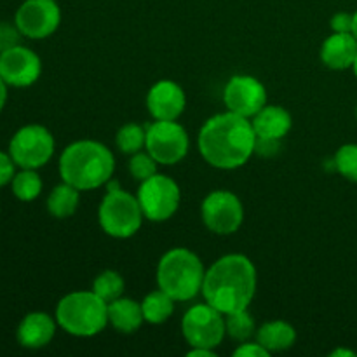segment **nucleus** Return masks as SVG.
Instances as JSON below:
<instances>
[{
    "label": "nucleus",
    "mask_w": 357,
    "mask_h": 357,
    "mask_svg": "<svg viewBox=\"0 0 357 357\" xmlns=\"http://www.w3.org/2000/svg\"><path fill=\"white\" fill-rule=\"evenodd\" d=\"M21 31L16 26V23H7V21H0V52L7 51V49L14 47L20 44Z\"/></svg>",
    "instance_id": "nucleus-29"
},
{
    "label": "nucleus",
    "mask_w": 357,
    "mask_h": 357,
    "mask_svg": "<svg viewBox=\"0 0 357 357\" xmlns=\"http://www.w3.org/2000/svg\"><path fill=\"white\" fill-rule=\"evenodd\" d=\"M56 317L45 312H30L17 326V344L24 349H42L51 344L56 335Z\"/></svg>",
    "instance_id": "nucleus-16"
},
{
    "label": "nucleus",
    "mask_w": 357,
    "mask_h": 357,
    "mask_svg": "<svg viewBox=\"0 0 357 357\" xmlns=\"http://www.w3.org/2000/svg\"><path fill=\"white\" fill-rule=\"evenodd\" d=\"M143 317L149 324H162L173 316L174 312V300L162 289L149 293L142 302Z\"/></svg>",
    "instance_id": "nucleus-22"
},
{
    "label": "nucleus",
    "mask_w": 357,
    "mask_h": 357,
    "mask_svg": "<svg viewBox=\"0 0 357 357\" xmlns=\"http://www.w3.org/2000/svg\"><path fill=\"white\" fill-rule=\"evenodd\" d=\"M255 143L257 135L250 119L229 110L208 119L197 136L202 159L225 171L244 166L255 153Z\"/></svg>",
    "instance_id": "nucleus-1"
},
{
    "label": "nucleus",
    "mask_w": 357,
    "mask_h": 357,
    "mask_svg": "<svg viewBox=\"0 0 357 357\" xmlns=\"http://www.w3.org/2000/svg\"><path fill=\"white\" fill-rule=\"evenodd\" d=\"M223 103L227 110L253 119L267 105V89L253 75H234L223 89Z\"/></svg>",
    "instance_id": "nucleus-13"
},
{
    "label": "nucleus",
    "mask_w": 357,
    "mask_h": 357,
    "mask_svg": "<svg viewBox=\"0 0 357 357\" xmlns=\"http://www.w3.org/2000/svg\"><path fill=\"white\" fill-rule=\"evenodd\" d=\"M108 323L119 333H135L145 323L142 303L132 298H124V296L114 300L108 303Z\"/></svg>",
    "instance_id": "nucleus-19"
},
{
    "label": "nucleus",
    "mask_w": 357,
    "mask_h": 357,
    "mask_svg": "<svg viewBox=\"0 0 357 357\" xmlns=\"http://www.w3.org/2000/svg\"><path fill=\"white\" fill-rule=\"evenodd\" d=\"M257 342L268 352L288 351L296 342V330L286 321H268L257 330Z\"/></svg>",
    "instance_id": "nucleus-20"
},
{
    "label": "nucleus",
    "mask_w": 357,
    "mask_h": 357,
    "mask_svg": "<svg viewBox=\"0 0 357 357\" xmlns=\"http://www.w3.org/2000/svg\"><path fill=\"white\" fill-rule=\"evenodd\" d=\"M181 333L190 347L215 351L227 335L225 314L209 305L208 302L197 303L185 312L181 319Z\"/></svg>",
    "instance_id": "nucleus-8"
},
{
    "label": "nucleus",
    "mask_w": 357,
    "mask_h": 357,
    "mask_svg": "<svg viewBox=\"0 0 357 357\" xmlns=\"http://www.w3.org/2000/svg\"><path fill=\"white\" fill-rule=\"evenodd\" d=\"M114 169V153L107 145L93 139L70 143L59 157V176L80 192L107 185L112 180Z\"/></svg>",
    "instance_id": "nucleus-3"
},
{
    "label": "nucleus",
    "mask_w": 357,
    "mask_h": 357,
    "mask_svg": "<svg viewBox=\"0 0 357 357\" xmlns=\"http://www.w3.org/2000/svg\"><path fill=\"white\" fill-rule=\"evenodd\" d=\"M56 323L73 337H94L107 328L108 303L93 289L68 293L56 307Z\"/></svg>",
    "instance_id": "nucleus-5"
},
{
    "label": "nucleus",
    "mask_w": 357,
    "mask_h": 357,
    "mask_svg": "<svg viewBox=\"0 0 357 357\" xmlns=\"http://www.w3.org/2000/svg\"><path fill=\"white\" fill-rule=\"evenodd\" d=\"M138 202L143 216L150 222H166L180 208L181 192L176 181L166 174H153L142 181L138 188Z\"/></svg>",
    "instance_id": "nucleus-9"
},
{
    "label": "nucleus",
    "mask_w": 357,
    "mask_h": 357,
    "mask_svg": "<svg viewBox=\"0 0 357 357\" xmlns=\"http://www.w3.org/2000/svg\"><path fill=\"white\" fill-rule=\"evenodd\" d=\"M257 138L278 139L281 142L291 131L293 119L286 108L278 105H265L251 121Z\"/></svg>",
    "instance_id": "nucleus-18"
},
{
    "label": "nucleus",
    "mask_w": 357,
    "mask_h": 357,
    "mask_svg": "<svg viewBox=\"0 0 357 357\" xmlns=\"http://www.w3.org/2000/svg\"><path fill=\"white\" fill-rule=\"evenodd\" d=\"M213 349H202V347H192L188 351V357H215Z\"/></svg>",
    "instance_id": "nucleus-34"
},
{
    "label": "nucleus",
    "mask_w": 357,
    "mask_h": 357,
    "mask_svg": "<svg viewBox=\"0 0 357 357\" xmlns=\"http://www.w3.org/2000/svg\"><path fill=\"white\" fill-rule=\"evenodd\" d=\"M352 70H354V73H356V77H357V56H356V61H354V65H352Z\"/></svg>",
    "instance_id": "nucleus-38"
},
{
    "label": "nucleus",
    "mask_w": 357,
    "mask_h": 357,
    "mask_svg": "<svg viewBox=\"0 0 357 357\" xmlns=\"http://www.w3.org/2000/svg\"><path fill=\"white\" fill-rule=\"evenodd\" d=\"M124 278L115 271H103L93 282V291L107 303L121 298L124 295Z\"/></svg>",
    "instance_id": "nucleus-25"
},
{
    "label": "nucleus",
    "mask_w": 357,
    "mask_h": 357,
    "mask_svg": "<svg viewBox=\"0 0 357 357\" xmlns=\"http://www.w3.org/2000/svg\"><path fill=\"white\" fill-rule=\"evenodd\" d=\"M80 201V190L79 188L72 187L70 183H59L51 190L47 197V211L49 215L54 218L65 220L70 218L73 213L79 208Z\"/></svg>",
    "instance_id": "nucleus-21"
},
{
    "label": "nucleus",
    "mask_w": 357,
    "mask_h": 357,
    "mask_svg": "<svg viewBox=\"0 0 357 357\" xmlns=\"http://www.w3.org/2000/svg\"><path fill=\"white\" fill-rule=\"evenodd\" d=\"M204 265L194 251L173 248L162 255L157 265V284L174 302H188L202 291Z\"/></svg>",
    "instance_id": "nucleus-4"
},
{
    "label": "nucleus",
    "mask_w": 357,
    "mask_h": 357,
    "mask_svg": "<svg viewBox=\"0 0 357 357\" xmlns=\"http://www.w3.org/2000/svg\"><path fill=\"white\" fill-rule=\"evenodd\" d=\"M356 117H357V107H356Z\"/></svg>",
    "instance_id": "nucleus-39"
},
{
    "label": "nucleus",
    "mask_w": 357,
    "mask_h": 357,
    "mask_svg": "<svg viewBox=\"0 0 357 357\" xmlns=\"http://www.w3.org/2000/svg\"><path fill=\"white\" fill-rule=\"evenodd\" d=\"M187 107V96L174 80H159L146 94V108L155 121H176Z\"/></svg>",
    "instance_id": "nucleus-15"
},
{
    "label": "nucleus",
    "mask_w": 357,
    "mask_h": 357,
    "mask_svg": "<svg viewBox=\"0 0 357 357\" xmlns=\"http://www.w3.org/2000/svg\"><path fill=\"white\" fill-rule=\"evenodd\" d=\"M190 139L176 121H155L146 126L145 149L162 166H174L187 157Z\"/></svg>",
    "instance_id": "nucleus-10"
},
{
    "label": "nucleus",
    "mask_w": 357,
    "mask_h": 357,
    "mask_svg": "<svg viewBox=\"0 0 357 357\" xmlns=\"http://www.w3.org/2000/svg\"><path fill=\"white\" fill-rule=\"evenodd\" d=\"M143 211L138 197L122 190L117 181H108V190L98 208V222L107 236L129 239L143 223Z\"/></svg>",
    "instance_id": "nucleus-6"
},
{
    "label": "nucleus",
    "mask_w": 357,
    "mask_h": 357,
    "mask_svg": "<svg viewBox=\"0 0 357 357\" xmlns=\"http://www.w3.org/2000/svg\"><path fill=\"white\" fill-rule=\"evenodd\" d=\"M54 136L40 124L23 126L9 142V155L21 169H38L54 155Z\"/></svg>",
    "instance_id": "nucleus-7"
},
{
    "label": "nucleus",
    "mask_w": 357,
    "mask_h": 357,
    "mask_svg": "<svg viewBox=\"0 0 357 357\" xmlns=\"http://www.w3.org/2000/svg\"><path fill=\"white\" fill-rule=\"evenodd\" d=\"M14 23L23 37L42 40L58 30L61 23V9L56 0H24L16 10Z\"/></svg>",
    "instance_id": "nucleus-12"
},
{
    "label": "nucleus",
    "mask_w": 357,
    "mask_h": 357,
    "mask_svg": "<svg viewBox=\"0 0 357 357\" xmlns=\"http://www.w3.org/2000/svg\"><path fill=\"white\" fill-rule=\"evenodd\" d=\"M157 160L150 155L149 152H138L132 153L131 160H129V173L136 181H145L157 174Z\"/></svg>",
    "instance_id": "nucleus-28"
},
{
    "label": "nucleus",
    "mask_w": 357,
    "mask_h": 357,
    "mask_svg": "<svg viewBox=\"0 0 357 357\" xmlns=\"http://www.w3.org/2000/svg\"><path fill=\"white\" fill-rule=\"evenodd\" d=\"M279 145H281V142H278V139L257 138V143H255V153H260V155L265 157L275 155V153L279 152Z\"/></svg>",
    "instance_id": "nucleus-33"
},
{
    "label": "nucleus",
    "mask_w": 357,
    "mask_h": 357,
    "mask_svg": "<svg viewBox=\"0 0 357 357\" xmlns=\"http://www.w3.org/2000/svg\"><path fill=\"white\" fill-rule=\"evenodd\" d=\"M42 61L30 47L17 44L0 52V77L7 86L30 87L40 79Z\"/></svg>",
    "instance_id": "nucleus-14"
},
{
    "label": "nucleus",
    "mask_w": 357,
    "mask_h": 357,
    "mask_svg": "<svg viewBox=\"0 0 357 357\" xmlns=\"http://www.w3.org/2000/svg\"><path fill=\"white\" fill-rule=\"evenodd\" d=\"M201 216L206 229L211 230L213 234L230 236L243 225V202L230 190H213L202 201Z\"/></svg>",
    "instance_id": "nucleus-11"
},
{
    "label": "nucleus",
    "mask_w": 357,
    "mask_h": 357,
    "mask_svg": "<svg viewBox=\"0 0 357 357\" xmlns=\"http://www.w3.org/2000/svg\"><path fill=\"white\" fill-rule=\"evenodd\" d=\"M352 33H354V37L357 38V10L354 13V26H352Z\"/></svg>",
    "instance_id": "nucleus-37"
},
{
    "label": "nucleus",
    "mask_w": 357,
    "mask_h": 357,
    "mask_svg": "<svg viewBox=\"0 0 357 357\" xmlns=\"http://www.w3.org/2000/svg\"><path fill=\"white\" fill-rule=\"evenodd\" d=\"M115 143H117V149L128 155L142 152L146 143V129L143 126L135 124V122H129L119 129Z\"/></svg>",
    "instance_id": "nucleus-26"
},
{
    "label": "nucleus",
    "mask_w": 357,
    "mask_h": 357,
    "mask_svg": "<svg viewBox=\"0 0 357 357\" xmlns=\"http://www.w3.org/2000/svg\"><path fill=\"white\" fill-rule=\"evenodd\" d=\"M16 174V162L6 152H0V188L9 185Z\"/></svg>",
    "instance_id": "nucleus-30"
},
{
    "label": "nucleus",
    "mask_w": 357,
    "mask_h": 357,
    "mask_svg": "<svg viewBox=\"0 0 357 357\" xmlns=\"http://www.w3.org/2000/svg\"><path fill=\"white\" fill-rule=\"evenodd\" d=\"M10 187H13L14 197L20 201H35L42 192V178L38 176L37 169H21L20 173L14 174Z\"/></svg>",
    "instance_id": "nucleus-23"
},
{
    "label": "nucleus",
    "mask_w": 357,
    "mask_h": 357,
    "mask_svg": "<svg viewBox=\"0 0 357 357\" xmlns=\"http://www.w3.org/2000/svg\"><path fill=\"white\" fill-rule=\"evenodd\" d=\"M234 356L237 357H268L271 356V352L267 351L265 347H261L258 342H243V344L239 345V347L234 351Z\"/></svg>",
    "instance_id": "nucleus-32"
},
{
    "label": "nucleus",
    "mask_w": 357,
    "mask_h": 357,
    "mask_svg": "<svg viewBox=\"0 0 357 357\" xmlns=\"http://www.w3.org/2000/svg\"><path fill=\"white\" fill-rule=\"evenodd\" d=\"M335 169L347 178L349 181L357 183V143H347L337 150L333 157Z\"/></svg>",
    "instance_id": "nucleus-27"
},
{
    "label": "nucleus",
    "mask_w": 357,
    "mask_h": 357,
    "mask_svg": "<svg viewBox=\"0 0 357 357\" xmlns=\"http://www.w3.org/2000/svg\"><path fill=\"white\" fill-rule=\"evenodd\" d=\"M330 26L335 33H352L354 26V14L337 13L330 21Z\"/></svg>",
    "instance_id": "nucleus-31"
},
{
    "label": "nucleus",
    "mask_w": 357,
    "mask_h": 357,
    "mask_svg": "<svg viewBox=\"0 0 357 357\" xmlns=\"http://www.w3.org/2000/svg\"><path fill=\"white\" fill-rule=\"evenodd\" d=\"M357 56L354 33H331L321 45V59L331 70L352 68Z\"/></svg>",
    "instance_id": "nucleus-17"
},
{
    "label": "nucleus",
    "mask_w": 357,
    "mask_h": 357,
    "mask_svg": "<svg viewBox=\"0 0 357 357\" xmlns=\"http://www.w3.org/2000/svg\"><path fill=\"white\" fill-rule=\"evenodd\" d=\"M7 84H6V80L2 79V77H0V112L3 110V107H6V103H7Z\"/></svg>",
    "instance_id": "nucleus-35"
},
{
    "label": "nucleus",
    "mask_w": 357,
    "mask_h": 357,
    "mask_svg": "<svg viewBox=\"0 0 357 357\" xmlns=\"http://www.w3.org/2000/svg\"><path fill=\"white\" fill-rule=\"evenodd\" d=\"M225 328L227 335H229L232 340L239 342V344L250 340L253 335H257L258 330L257 323H255L253 316L248 312V309L225 314Z\"/></svg>",
    "instance_id": "nucleus-24"
},
{
    "label": "nucleus",
    "mask_w": 357,
    "mask_h": 357,
    "mask_svg": "<svg viewBox=\"0 0 357 357\" xmlns=\"http://www.w3.org/2000/svg\"><path fill=\"white\" fill-rule=\"evenodd\" d=\"M330 356H331V357H338V356H344V357H356V352L347 351V349H337V351L331 352Z\"/></svg>",
    "instance_id": "nucleus-36"
},
{
    "label": "nucleus",
    "mask_w": 357,
    "mask_h": 357,
    "mask_svg": "<svg viewBox=\"0 0 357 357\" xmlns=\"http://www.w3.org/2000/svg\"><path fill=\"white\" fill-rule=\"evenodd\" d=\"M257 268L253 261L241 253L218 258L206 271L202 296L222 314L237 312L250 307L257 293Z\"/></svg>",
    "instance_id": "nucleus-2"
}]
</instances>
